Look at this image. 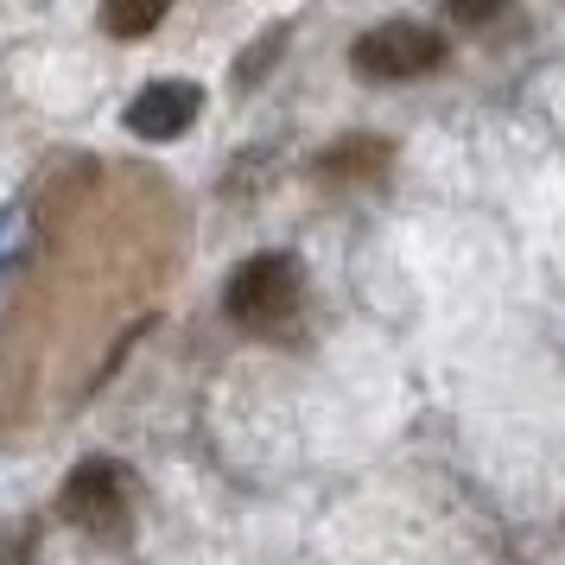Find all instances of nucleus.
<instances>
[{"label":"nucleus","mask_w":565,"mask_h":565,"mask_svg":"<svg viewBox=\"0 0 565 565\" xmlns=\"http://www.w3.org/2000/svg\"><path fill=\"white\" fill-rule=\"evenodd\" d=\"M502 7H509V0H445V13H451L458 26H489Z\"/></svg>","instance_id":"8"},{"label":"nucleus","mask_w":565,"mask_h":565,"mask_svg":"<svg viewBox=\"0 0 565 565\" xmlns=\"http://www.w3.org/2000/svg\"><path fill=\"white\" fill-rule=\"evenodd\" d=\"M134 502H140V489H134L128 470L115 458H89L64 477V489H57V521L77 527L83 540L121 546V540L134 534Z\"/></svg>","instance_id":"1"},{"label":"nucleus","mask_w":565,"mask_h":565,"mask_svg":"<svg viewBox=\"0 0 565 565\" xmlns=\"http://www.w3.org/2000/svg\"><path fill=\"white\" fill-rule=\"evenodd\" d=\"M438 57H445V39H438L433 26H419V20H387V26H369L356 45H350L356 77H369V83L426 77V71H438Z\"/></svg>","instance_id":"3"},{"label":"nucleus","mask_w":565,"mask_h":565,"mask_svg":"<svg viewBox=\"0 0 565 565\" xmlns=\"http://www.w3.org/2000/svg\"><path fill=\"white\" fill-rule=\"evenodd\" d=\"M198 115H204V89L184 77H166V83H147L128 103V134L134 140H179V134H191Z\"/></svg>","instance_id":"4"},{"label":"nucleus","mask_w":565,"mask_h":565,"mask_svg":"<svg viewBox=\"0 0 565 565\" xmlns=\"http://www.w3.org/2000/svg\"><path fill=\"white\" fill-rule=\"evenodd\" d=\"M20 255H26V204H7L0 210V274Z\"/></svg>","instance_id":"7"},{"label":"nucleus","mask_w":565,"mask_h":565,"mask_svg":"<svg viewBox=\"0 0 565 565\" xmlns=\"http://www.w3.org/2000/svg\"><path fill=\"white\" fill-rule=\"evenodd\" d=\"M172 13V0H103V32L108 39H147Z\"/></svg>","instance_id":"5"},{"label":"nucleus","mask_w":565,"mask_h":565,"mask_svg":"<svg viewBox=\"0 0 565 565\" xmlns=\"http://www.w3.org/2000/svg\"><path fill=\"white\" fill-rule=\"evenodd\" d=\"M39 514H26V521H7L0 527V565H26L32 559V546H39Z\"/></svg>","instance_id":"6"},{"label":"nucleus","mask_w":565,"mask_h":565,"mask_svg":"<svg viewBox=\"0 0 565 565\" xmlns=\"http://www.w3.org/2000/svg\"><path fill=\"white\" fill-rule=\"evenodd\" d=\"M306 306V274H299V260L292 255H255L242 260L223 286V311H230L242 331L255 337H280L292 331V318Z\"/></svg>","instance_id":"2"}]
</instances>
